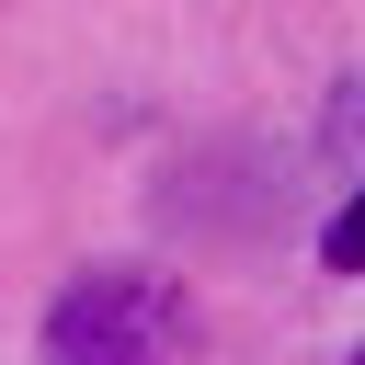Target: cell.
Here are the masks:
<instances>
[{
    "instance_id": "1",
    "label": "cell",
    "mask_w": 365,
    "mask_h": 365,
    "mask_svg": "<svg viewBox=\"0 0 365 365\" xmlns=\"http://www.w3.org/2000/svg\"><path fill=\"white\" fill-rule=\"evenodd\" d=\"M171 331H182L171 285L137 274V262H103V274H80L46 308V365H160Z\"/></svg>"
},
{
    "instance_id": "3",
    "label": "cell",
    "mask_w": 365,
    "mask_h": 365,
    "mask_svg": "<svg viewBox=\"0 0 365 365\" xmlns=\"http://www.w3.org/2000/svg\"><path fill=\"white\" fill-rule=\"evenodd\" d=\"M354 365H365V354H354Z\"/></svg>"
},
{
    "instance_id": "2",
    "label": "cell",
    "mask_w": 365,
    "mask_h": 365,
    "mask_svg": "<svg viewBox=\"0 0 365 365\" xmlns=\"http://www.w3.org/2000/svg\"><path fill=\"white\" fill-rule=\"evenodd\" d=\"M319 262H331V274H365V182L331 205V228H319Z\"/></svg>"
}]
</instances>
